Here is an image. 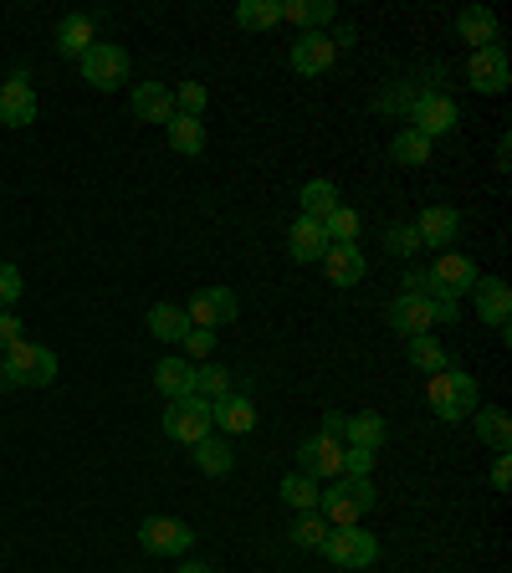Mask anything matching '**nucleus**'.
I'll use <instances>...</instances> for the list:
<instances>
[{
    "label": "nucleus",
    "mask_w": 512,
    "mask_h": 573,
    "mask_svg": "<svg viewBox=\"0 0 512 573\" xmlns=\"http://www.w3.org/2000/svg\"><path fill=\"white\" fill-rule=\"evenodd\" d=\"M283 21V0H242L236 6V27L246 31H272Z\"/></svg>",
    "instance_id": "473e14b6"
},
{
    "label": "nucleus",
    "mask_w": 512,
    "mask_h": 573,
    "mask_svg": "<svg viewBox=\"0 0 512 573\" xmlns=\"http://www.w3.org/2000/svg\"><path fill=\"white\" fill-rule=\"evenodd\" d=\"M477 262L472 256H461V252H441L426 267V297H441V303H461V297L477 287Z\"/></svg>",
    "instance_id": "20e7f679"
},
{
    "label": "nucleus",
    "mask_w": 512,
    "mask_h": 573,
    "mask_svg": "<svg viewBox=\"0 0 512 573\" xmlns=\"http://www.w3.org/2000/svg\"><path fill=\"white\" fill-rule=\"evenodd\" d=\"M385 246H390V256H416L420 252L416 226H390L385 231Z\"/></svg>",
    "instance_id": "ea45409f"
},
{
    "label": "nucleus",
    "mask_w": 512,
    "mask_h": 573,
    "mask_svg": "<svg viewBox=\"0 0 512 573\" xmlns=\"http://www.w3.org/2000/svg\"><path fill=\"white\" fill-rule=\"evenodd\" d=\"M324 272H328L334 287H359L365 272H369V262H365L359 246H328V252H324Z\"/></svg>",
    "instance_id": "aec40b11"
},
{
    "label": "nucleus",
    "mask_w": 512,
    "mask_h": 573,
    "mask_svg": "<svg viewBox=\"0 0 512 573\" xmlns=\"http://www.w3.org/2000/svg\"><path fill=\"white\" fill-rule=\"evenodd\" d=\"M154 389H160L164 400H180L195 389V364L190 359H160L154 364Z\"/></svg>",
    "instance_id": "b1692460"
},
{
    "label": "nucleus",
    "mask_w": 512,
    "mask_h": 573,
    "mask_svg": "<svg viewBox=\"0 0 512 573\" xmlns=\"http://www.w3.org/2000/svg\"><path fill=\"white\" fill-rule=\"evenodd\" d=\"M164 436L180 440V446L205 440L211 436V405H205L201 395H180V400H170V410H164Z\"/></svg>",
    "instance_id": "9d476101"
},
{
    "label": "nucleus",
    "mask_w": 512,
    "mask_h": 573,
    "mask_svg": "<svg viewBox=\"0 0 512 573\" xmlns=\"http://www.w3.org/2000/svg\"><path fill=\"white\" fill-rule=\"evenodd\" d=\"M344 446H359V451H379L385 446V420L375 410L344 415Z\"/></svg>",
    "instance_id": "393cba45"
},
{
    "label": "nucleus",
    "mask_w": 512,
    "mask_h": 573,
    "mask_svg": "<svg viewBox=\"0 0 512 573\" xmlns=\"http://www.w3.org/2000/svg\"><path fill=\"white\" fill-rule=\"evenodd\" d=\"M21 293H27V287H21V272H16L11 262H0V313L11 303H21Z\"/></svg>",
    "instance_id": "79ce46f5"
},
{
    "label": "nucleus",
    "mask_w": 512,
    "mask_h": 573,
    "mask_svg": "<svg viewBox=\"0 0 512 573\" xmlns=\"http://www.w3.org/2000/svg\"><path fill=\"white\" fill-rule=\"evenodd\" d=\"M328 236V246H359V215L349 211V205H338L328 221H318Z\"/></svg>",
    "instance_id": "c9c22d12"
},
{
    "label": "nucleus",
    "mask_w": 512,
    "mask_h": 573,
    "mask_svg": "<svg viewBox=\"0 0 512 573\" xmlns=\"http://www.w3.org/2000/svg\"><path fill=\"white\" fill-rule=\"evenodd\" d=\"M180 573H211V569H205V563H185V569H180Z\"/></svg>",
    "instance_id": "de8ad7c7"
},
{
    "label": "nucleus",
    "mask_w": 512,
    "mask_h": 573,
    "mask_svg": "<svg viewBox=\"0 0 512 573\" xmlns=\"http://www.w3.org/2000/svg\"><path fill=\"white\" fill-rule=\"evenodd\" d=\"M369 467H375V451L344 446V477H369Z\"/></svg>",
    "instance_id": "37998d69"
},
{
    "label": "nucleus",
    "mask_w": 512,
    "mask_h": 573,
    "mask_svg": "<svg viewBox=\"0 0 512 573\" xmlns=\"http://www.w3.org/2000/svg\"><path fill=\"white\" fill-rule=\"evenodd\" d=\"M297 205H303L308 221H328V215L338 211V185H334V180H308L303 195H297Z\"/></svg>",
    "instance_id": "c756f323"
},
{
    "label": "nucleus",
    "mask_w": 512,
    "mask_h": 573,
    "mask_svg": "<svg viewBox=\"0 0 512 573\" xmlns=\"http://www.w3.org/2000/svg\"><path fill=\"white\" fill-rule=\"evenodd\" d=\"M287 252H293V262H324V252H328L324 226L308 221V215H297L293 231H287Z\"/></svg>",
    "instance_id": "412c9836"
},
{
    "label": "nucleus",
    "mask_w": 512,
    "mask_h": 573,
    "mask_svg": "<svg viewBox=\"0 0 512 573\" xmlns=\"http://www.w3.org/2000/svg\"><path fill=\"white\" fill-rule=\"evenodd\" d=\"M472 297H477V313H482L487 328H498V334L508 338V318H512V287L508 282L502 277H477Z\"/></svg>",
    "instance_id": "2eb2a0df"
},
{
    "label": "nucleus",
    "mask_w": 512,
    "mask_h": 573,
    "mask_svg": "<svg viewBox=\"0 0 512 573\" xmlns=\"http://www.w3.org/2000/svg\"><path fill=\"white\" fill-rule=\"evenodd\" d=\"M57 379V354L41 344H11L0 354V389H47Z\"/></svg>",
    "instance_id": "f257e3e1"
},
{
    "label": "nucleus",
    "mask_w": 512,
    "mask_h": 573,
    "mask_svg": "<svg viewBox=\"0 0 512 573\" xmlns=\"http://www.w3.org/2000/svg\"><path fill=\"white\" fill-rule=\"evenodd\" d=\"M436 323H457V303H441V297H410V293H400L390 303V328L405 334V338L431 334Z\"/></svg>",
    "instance_id": "7ed1b4c3"
},
{
    "label": "nucleus",
    "mask_w": 512,
    "mask_h": 573,
    "mask_svg": "<svg viewBox=\"0 0 512 573\" xmlns=\"http://www.w3.org/2000/svg\"><path fill=\"white\" fill-rule=\"evenodd\" d=\"M185 354H190V364L195 359H211V354H216V334H211V328H190L185 334Z\"/></svg>",
    "instance_id": "a19ab883"
},
{
    "label": "nucleus",
    "mask_w": 512,
    "mask_h": 573,
    "mask_svg": "<svg viewBox=\"0 0 512 573\" xmlns=\"http://www.w3.org/2000/svg\"><path fill=\"white\" fill-rule=\"evenodd\" d=\"M410 369L441 374V369H451V359H446V348L436 344L431 334H420V338H410Z\"/></svg>",
    "instance_id": "f704fd0d"
},
{
    "label": "nucleus",
    "mask_w": 512,
    "mask_h": 573,
    "mask_svg": "<svg viewBox=\"0 0 512 573\" xmlns=\"http://www.w3.org/2000/svg\"><path fill=\"white\" fill-rule=\"evenodd\" d=\"M467 78H472V88H477V93H487V98L508 93V82H512L508 52H502V47H482V52H472V62H467Z\"/></svg>",
    "instance_id": "4468645a"
},
{
    "label": "nucleus",
    "mask_w": 512,
    "mask_h": 573,
    "mask_svg": "<svg viewBox=\"0 0 512 573\" xmlns=\"http://www.w3.org/2000/svg\"><path fill=\"white\" fill-rule=\"evenodd\" d=\"M369 507H375V487H369V477H334L324 487V497H318V518H324L328 528H354Z\"/></svg>",
    "instance_id": "f03ea898"
},
{
    "label": "nucleus",
    "mask_w": 512,
    "mask_h": 573,
    "mask_svg": "<svg viewBox=\"0 0 512 573\" xmlns=\"http://www.w3.org/2000/svg\"><path fill=\"white\" fill-rule=\"evenodd\" d=\"M457 231H461V215H457V205H426L420 211V221H416V236H420V246H451L457 241Z\"/></svg>",
    "instance_id": "a211bd4d"
},
{
    "label": "nucleus",
    "mask_w": 512,
    "mask_h": 573,
    "mask_svg": "<svg viewBox=\"0 0 512 573\" xmlns=\"http://www.w3.org/2000/svg\"><path fill=\"white\" fill-rule=\"evenodd\" d=\"M185 318H190V328H226V323H236V293L231 287H201L195 293V303L185 307Z\"/></svg>",
    "instance_id": "f8f14e48"
},
{
    "label": "nucleus",
    "mask_w": 512,
    "mask_h": 573,
    "mask_svg": "<svg viewBox=\"0 0 512 573\" xmlns=\"http://www.w3.org/2000/svg\"><path fill=\"white\" fill-rule=\"evenodd\" d=\"M11 344H21V318H11V313H0V354Z\"/></svg>",
    "instance_id": "c03bdc74"
},
{
    "label": "nucleus",
    "mask_w": 512,
    "mask_h": 573,
    "mask_svg": "<svg viewBox=\"0 0 512 573\" xmlns=\"http://www.w3.org/2000/svg\"><path fill=\"white\" fill-rule=\"evenodd\" d=\"M324 538H328V522L318 518V512H297V522H293L297 548H324Z\"/></svg>",
    "instance_id": "4c0bfd02"
},
{
    "label": "nucleus",
    "mask_w": 512,
    "mask_h": 573,
    "mask_svg": "<svg viewBox=\"0 0 512 573\" xmlns=\"http://www.w3.org/2000/svg\"><path fill=\"white\" fill-rule=\"evenodd\" d=\"M93 41H98L93 16H62V27H57V52H62V57H82Z\"/></svg>",
    "instance_id": "cd10ccee"
},
{
    "label": "nucleus",
    "mask_w": 512,
    "mask_h": 573,
    "mask_svg": "<svg viewBox=\"0 0 512 573\" xmlns=\"http://www.w3.org/2000/svg\"><path fill=\"white\" fill-rule=\"evenodd\" d=\"M410 129L436 144V139H446V134H457L461 129V108L451 103L446 93H420V98H410Z\"/></svg>",
    "instance_id": "6e6552de"
},
{
    "label": "nucleus",
    "mask_w": 512,
    "mask_h": 573,
    "mask_svg": "<svg viewBox=\"0 0 512 573\" xmlns=\"http://www.w3.org/2000/svg\"><path fill=\"white\" fill-rule=\"evenodd\" d=\"M190 451H195V467H201L205 477H226V471L236 467V451H231L226 436H205V440H195Z\"/></svg>",
    "instance_id": "bb28decb"
},
{
    "label": "nucleus",
    "mask_w": 512,
    "mask_h": 573,
    "mask_svg": "<svg viewBox=\"0 0 512 573\" xmlns=\"http://www.w3.org/2000/svg\"><path fill=\"white\" fill-rule=\"evenodd\" d=\"M139 543H144L154 559H180V553H190V543H195V528H190L185 518H144Z\"/></svg>",
    "instance_id": "9b49d317"
},
{
    "label": "nucleus",
    "mask_w": 512,
    "mask_h": 573,
    "mask_svg": "<svg viewBox=\"0 0 512 573\" xmlns=\"http://www.w3.org/2000/svg\"><path fill=\"white\" fill-rule=\"evenodd\" d=\"M492 487H498V492H508L512 487V461L508 456H498V467H492Z\"/></svg>",
    "instance_id": "a18cd8bd"
},
{
    "label": "nucleus",
    "mask_w": 512,
    "mask_h": 573,
    "mask_svg": "<svg viewBox=\"0 0 512 573\" xmlns=\"http://www.w3.org/2000/svg\"><path fill=\"white\" fill-rule=\"evenodd\" d=\"M78 68H82V82H88V88H98V93H113V88H123V82H129V52H123V47H113V41H93V47L78 57Z\"/></svg>",
    "instance_id": "0eeeda50"
},
{
    "label": "nucleus",
    "mask_w": 512,
    "mask_h": 573,
    "mask_svg": "<svg viewBox=\"0 0 512 573\" xmlns=\"http://www.w3.org/2000/svg\"><path fill=\"white\" fill-rule=\"evenodd\" d=\"M205 103H211V93H205V82H185L175 93V113H190V119H201Z\"/></svg>",
    "instance_id": "58836bf2"
},
{
    "label": "nucleus",
    "mask_w": 512,
    "mask_h": 573,
    "mask_svg": "<svg viewBox=\"0 0 512 573\" xmlns=\"http://www.w3.org/2000/svg\"><path fill=\"white\" fill-rule=\"evenodd\" d=\"M477 436L492 446L498 456H508L512 451V420H508V410H492V405H477Z\"/></svg>",
    "instance_id": "c85d7f7f"
},
{
    "label": "nucleus",
    "mask_w": 512,
    "mask_h": 573,
    "mask_svg": "<svg viewBox=\"0 0 512 573\" xmlns=\"http://www.w3.org/2000/svg\"><path fill=\"white\" fill-rule=\"evenodd\" d=\"M211 430H221L226 440H236V436H246V430H256V405L246 400V395H221L216 405H211Z\"/></svg>",
    "instance_id": "f3484780"
},
{
    "label": "nucleus",
    "mask_w": 512,
    "mask_h": 573,
    "mask_svg": "<svg viewBox=\"0 0 512 573\" xmlns=\"http://www.w3.org/2000/svg\"><path fill=\"white\" fill-rule=\"evenodd\" d=\"M190 395H201L205 405H216L221 395H231V374L216 369V364H201V369H195V389H190Z\"/></svg>",
    "instance_id": "e433bc0d"
},
{
    "label": "nucleus",
    "mask_w": 512,
    "mask_h": 573,
    "mask_svg": "<svg viewBox=\"0 0 512 573\" xmlns=\"http://www.w3.org/2000/svg\"><path fill=\"white\" fill-rule=\"evenodd\" d=\"M139 123H170L175 119V93L164 88V82H139L134 98H129Z\"/></svg>",
    "instance_id": "6ab92c4d"
},
{
    "label": "nucleus",
    "mask_w": 512,
    "mask_h": 573,
    "mask_svg": "<svg viewBox=\"0 0 512 573\" xmlns=\"http://www.w3.org/2000/svg\"><path fill=\"white\" fill-rule=\"evenodd\" d=\"M318 553L344 573H365L369 563L379 559V543H375V533H365V528L354 522V528H328V538H324Z\"/></svg>",
    "instance_id": "423d86ee"
},
{
    "label": "nucleus",
    "mask_w": 512,
    "mask_h": 573,
    "mask_svg": "<svg viewBox=\"0 0 512 573\" xmlns=\"http://www.w3.org/2000/svg\"><path fill=\"white\" fill-rule=\"evenodd\" d=\"M318 497H324V481L303 477V471L283 477V502L287 507H297V512H318Z\"/></svg>",
    "instance_id": "72a5a7b5"
},
{
    "label": "nucleus",
    "mask_w": 512,
    "mask_h": 573,
    "mask_svg": "<svg viewBox=\"0 0 512 573\" xmlns=\"http://www.w3.org/2000/svg\"><path fill=\"white\" fill-rule=\"evenodd\" d=\"M0 123H6V129L37 123V88H31V72H16L11 82H0Z\"/></svg>",
    "instance_id": "ddd939ff"
},
{
    "label": "nucleus",
    "mask_w": 512,
    "mask_h": 573,
    "mask_svg": "<svg viewBox=\"0 0 512 573\" xmlns=\"http://www.w3.org/2000/svg\"><path fill=\"white\" fill-rule=\"evenodd\" d=\"M457 31H461V41H467L472 52H482V47H498V16L482 11V6H467V11L457 16Z\"/></svg>",
    "instance_id": "4be33fe9"
},
{
    "label": "nucleus",
    "mask_w": 512,
    "mask_h": 573,
    "mask_svg": "<svg viewBox=\"0 0 512 573\" xmlns=\"http://www.w3.org/2000/svg\"><path fill=\"white\" fill-rule=\"evenodd\" d=\"M426 395H431V410L441 415V420H467V415L482 405V395H477V379H472V374H461V369L431 374Z\"/></svg>",
    "instance_id": "39448f33"
},
{
    "label": "nucleus",
    "mask_w": 512,
    "mask_h": 573,
    "mask_svg": "<svg viewBox=\"0 0 512 573\" xmlns=\"http://www.w3.org/2000/svg\"><path fill=\"white\" fill-rule=\"evenodd\" d=\"M164 134H170V149H175V154H201L205 149V123L190 119V113H175V119L164 123Z\"/></svg>",
    "instance_id": "7c9ffc66"
},
{
    "label": "nucleus",
    "mask_w": 512,
    "mask_h": 573,
    "mask_svg": "<svg viewBox=\"0 0 512 573\" xmlns=\"http://www.w3.org/2000/svg\"><path fill=\"white\" fill-rule=\"evenodd\" d=\"M338 47L328 41V31H303V37L293 41V72H303V78H324L328 68H334Z\"/></svg>",
    "instance_id": "dca6fc26"
},
{
    "label": "nucleus",
    "mask_w": 512,
    "mask_h": 573,
    "mask_svg": "<svg viewBox=\"0 0 512 573\" xmlns=\"http://www.w3.org/2000/svg\"><path fill=\"white\" fill-rule=\"evenodd\" d=\"M297 471H303V477H313V481L344 477V436H328V430L308 436L303 446H297Z\"/></svg>",
    "instance_id": "1a4fd4ad"
},
{
    "label": "nucleus",
    "mask_w": 512,
    "mask_h": 573,
    "mask_svg": "<svg viewBox=\"0 0 512 573\" xmlns=\"http://www.w3.org/2000/svg\"><path fill=\"white\" fill-rule=\"evenodd\" d=\"M283 21L303 31H324L328 21H338V6L334 0H283Z\"/></svg>",
    "instance_id": "5701e85b"
},
{
    "label": "nucleus",
    "mask_w": 512,
    "mask_h": 573,
    "mask_svg": "<svg viewBox=\"0 0 512 573\" xmlns=\"http://www.w3.org/2000/svg\"><path fill=\"white\" fill-rule=\"evenodd\" d=\"M328 41H334V47H354V41H359V31H354V27H338Z\"/></svg>",
    "instance_id": "49530a36"
},
{
    "label": "nucleus",
    "mask_w": 512,
    "mask_h": 573,
    "mask_svg": "<svg viewBox=\"0 0 512 573\" xmlns=\"http://www.w3.org/2000/svg\"><path fill=\"white\" fill-rule=\"evenodd\" d=\"M149 334L160 338V344H185V334H190L185 307H175V303H154V307H149Z\"/></svg>",
    "instance_id": "a878e982"
},
{
    "label": "nucleus",
    "mask_w": 512,
    "mask_h": 573,
    "mask_svg": "<svg viewBox=\"0 0 512 573\" xmlns=\"http://www.w3.org/2000/svg\"><path fill=\"white\" fill-rule=\"evenodd\" d=\"M390 160L405 164V170H420V164H431V139H420L416 129H400L390 139Z\"/></svg>",
    "instance_id": "2f4dec72"
}]
</instances>
